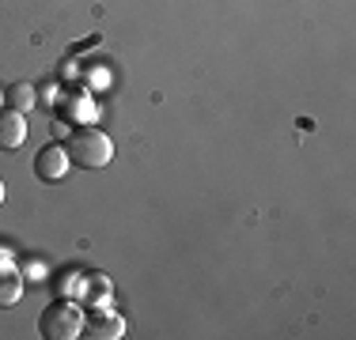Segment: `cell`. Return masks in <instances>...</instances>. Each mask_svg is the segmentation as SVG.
<instances>
[{
  "instance_id": "1",
  "label": "cell",
  "mask_w": 356,
  "mask_h": 340,
  "mask_svg": "<svg viewBox=\"0 0 356 340\" xmlns=\"http://www.w3.org/2000/svg\"><path fill=\"white\" fill-rule=\"evenodd\" d=\"M65 151H69V159L76 167H83V170H99V167H106L110 159H114V144H110V136L103 129H95V125L76 129L69 136V144H65Z\"/></svg>"
},
{
  "instance_id": "2",
  "label": "cell",
  "mask_w": 356,
  "mask_h": 340,
  "mask_svg": "<svg viewBox=\"0 0 356 340\" xmlns=\"http://www.w3.org/2000/svg\"><path fill=\"white\" fill-rule=\"evenodd\" d=\"M38 333L46 340H76L83 337V318L69 303H49L38 318Z\"/></svg>"
},
{
  "instance_id": "3",
  "label": "cell",
  "mask_w": 356,
  "mask_h": 340,
  "mask_svg": "<svg viewBox=\"0 0 356 340\" xmlns=\"http://www.w3.org/2000/svg\"><path fill=\"white\" fill-rule=\"evenodd\" d=\"M69 167H72V159H69V151H65L61 144H46V148L35 155V178L38 182H49V185L65 182Z\"/></svg>"
},
{
  "instance_id": "4",
  "label": "cell",
  "mask_w": 356,
  "mask_h": 340,
  "mask_svg": "<svg viewBox=\"0 0 356 340\" xmlns=\"http://www.w3.org/2000/svg\"><path fill=\"white\" fill-rule=\"evenodd\" d=\"M27 140V121H23L19 110H0V148L4 151H15L19 144Z\"/></svg>"
},
{
  "instance_id": "5",
  "label": "cell",
  "mask_w": 356,
  "mask_h": 340,
  "mask_svg": "<svg viewBox=\"0 0 356 340\" xmlns=\"http://www.w3.org/2000/svg\"><path fill=\"white\" fill-rule=\"evenodd\" d=\"M83 337H91V340H118V337H125V321L118 318V314H91V318L83 321Z\"/></svg>"
},
{
  "instance_id": "6",
  "label": "cell",
  "mask_w": 356,
  "mask_h": 340,
  "mask_svg": "<svg viewBox=\"0 0 356 340\" xmlns=\"http://www.w3.org/2000/svg\"><path fill=\"white\" fill-rule=\"evenodd\" d=\"M19 295H23V280H19V272H12V269L0 265V310L15 306V303H19Z\"/></svg>"
},
{
  "instance_id": "7",
  "label": "cell",
  "mask_w": 356,
  "mask_h": 340,
  "mask_svg": "<svg viewBox=\"0 0 356 340\" xmlns=\"http://www.w3.org/2000/svg\"><path fill=\"white\" fill-rule=\"evenodd\" d=\"M8 106L12 110H19V114H31V106H35V87L31 83H12L8 87Z\"/></svg>"
},
{
  "instance_id": "8",
  "label": "cell",
  "mask_w": 356,
  "mask_h": 340,
  "mask_svg": "<svg viewBox=\"0 0 356 340\" xmlns=\"http://www.w3.org/2000/svg\"><path fill=\"white\" fill-rule=\"evenodd\" d=\"M0 204H4V182H0Z\"/></svg>"
}]
</instances>
